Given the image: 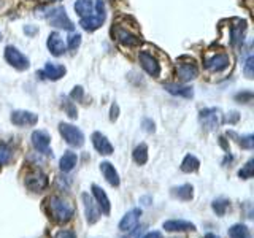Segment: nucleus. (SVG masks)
I'll return each mask as SVG.
<instances>
[{"label": "nucleus", "instance_id": "obj_32", "mask_svg": "<svg viewBox=\"0 0 254 238\" xmlns=\"http://www.w3.org/2000/svg\"><path fill=\"white\" fill-rule=\"evenodd\" d=\"M11 159V149L5 143H0V165H5Z\"/></svg>", "mask_w": 254, "mask_h": 238}, {"label": "nucleus", "instance_id": "obj_7", "mask_svg": "<svg viewBox=\"0 0 254 238\" xmlns=\"http://www.w3.org/2000/svg\"><path fill=\"white\" fill-rule=\"evenodd\" d=\"M198 121L206 130H216L221 124V111L218 108H205L198 115Z\"/></svg>", "mask_w": 254, "mask_h": 238}, {"label": "nucleus", "instance_id": "obj_4", "mask_svg": "<svg viewBox=\"0 0 254 238\" xmlns=\"http://www.w3.org/2000/svg\"><path fill=\"white\" fill-rule=\"evenodd\" d=\"M59 132L64 137V140H65L70 146L79 148V146L84 145V135H83L81 130L78 129V127L67 124V122H61L59 124Z\"/></svg>", "mask_w": 254, "mask_h": 238}, {"label": "nucleus", "instance_id": "obj_49", "mask_svg": "<svg viewBox=\"0 0 254 238\" xmlns=\"http://www.w3.org/2000/svg\"><path fill=\"white\" fill-rule=\"evenodd\" d=\"M0 40H2V34H0Z\"/></svg>", "mask_w": 254, "mask_h": 238}, {"label": "nucleus", "instance_id": "obj_8", "mask_svg": "<svg viewBox=\"0 0 254 238\" xmlns=\"http://www.w3.org/2000/svg\"><path fill=\"white\" fill-rule=\"evenodd\" d=\"M203 63H205V68L208 71H213V73H221V71L229 68L230 58L226 53H218V54L211 56V58H206Z\"/></svg>", "mask_w": 254, "mask_h": 238}, {"label": "nucleus", "instance_id": "obj_22", "mask_svg": "<svg viewBox=\"0 0 254 238\" xmlns=\"http://www.w3.org/2000/svg\"><path fill=\"white\" fill-rule=\"evenodd\" d=\"M100 172L103 175V178L108 181V184H111L113 187H118L119 184H121V179H119V175H118L116 169L113 167V164L102 162L100 164Z\"/></svg>", "mask_w": 254, "mask_h": 238}, {"label": "nucleus", "instance_id": "obj_33", "mask_svg": "<svg viewBox=\"0 0 254 238\" xmlns=\"http://www.w3.org/2000/svg\"><path fill=\"white\" fill-rule=\"evenodd\" d=\"M79 45H81V35L76 34V32H71L68 35V48L70 50H76Z\"/></svg>", "mask_w": 254, "mask_h": 238}, {"label": "nucleus", "instance_id": "obj_24", "mask_svg": "<svg viewBox=\"0 0 254 238\" xmlns=\"http://www.w3.org/2000/svg\"><path fill=\"white\" fill-rule=\"evenodd\" d=\"M172 195L175 198H180V200H190L194 197V187L190 184H181L178 187L172 189Z\"/></svg>", "mask_w": 254, "mask_h": 238}, {"label": "nucleus", "instance_id": "obj_46", "mask_svg": "<svg viewBox=\"0 0 254 238\" xmlns=\"http://www.w3.org/2000/svg\"><path fill=\"white\" fill-rule=\"evenodd\" d=\"M203 238H219V237H218V235H214V234H206Z\"/></svg>", "mask_w": 254, "mask_h": 238}, {"label": "nucleus", "instance_id": "obj_30", "mask_svg": "<svg viewBox=\"0 0 254 238\" xmlns=\"http://www.w3.org/2000/svg\"><path fill=\"white\" fill-rule=\"evenodd\" d=\"M229 206H230V202L226 200V198H218V200H214L211 203V208L214 213L218 214V216H224L226 211L229 210Z\"/></svg>", "mask_w": 254, "mask_h": 238}, {"label": "nucleus", "instance_id": "obj_26", "mask_svg": "<svg viewBox=\"0 0 254 238\" xmlns=\"http://www.w3.org/2000/svg\"><path fill=\"white\" fill-rule=\"evenodd\" d=\"M76 162H78L76 154H75V153H71V151H67V153L61 157V170H62V172H65V173H67V172H71V170L75 169Z\"/></svg>", "mask_w": 254, "mask_h": 238}, {"label": "nucleus", "instance_id": "obj_5", "mask_svg": "<svg viewBox=\"0 0 254 238\" xmlns=\"http://www.w3.org/2000/svg\"><path fill=\"white\" fill-rule=\"evenodd\" d=\"M113 37L116 38L118 43H121L126 48H135V46H138L141 43V38L137 34L127 30L123 26H115L113 27Z\"/></svg>", "mask_w": 254, "mask_h": 238}, {"label": "nucleus", "instance_id": "obj_16", "mask_svg": "<svg viewBox=\"0 0 254 238\" xmlns=\"http://www.w3.org/2000/svg\"><path fill=\"white\" fill-rule=\"evenodd\" d=\"M198 75V68L194 62H186V63H180L177 67V78L183 83H188L190 79L197 78Z\"/></svg>", "mask_w": 254, "mask_h": 238}, {"label": "nucleus", "instance_id": "obj_25", "mask_svg": "<svg viewBox=\"0 0 254 238\" xmlns=\"http://www.w3.org/2000/svg\"><path fill=\"white\" fill-rule=\"evenodd\" d=\"M198 167H200V161L192 156V154H188L185 159H183L181 162V172L185 173H195L198 170Z\"/></svg>", "mask_w": 254, "mask_h": 238}, {"label": "nucleus", "instance_id": "obj_41", "mask_svg": "<svg viewBox=\"0 0 254 238\" xmlns=\"http://www.w3.org/2000/svg\"><path fill=\"white\" fill-rule=\"evenodd\" d=\"M238 119H240V115H238L237 111H230V113H227L224 122H227V124H235V122H238Z\"/></svg>", "mask_w": 254, "mask_h": 238}, {"label": "nucleus", "instance_id": "obj_20", "mask_svg": "<svg viewBox=\"0 0 254 238\" xmlns=\"http://www.w3.org/2000/svg\"><path fill=\"white\" fill-rule=\"evenodd\" d=\"M92 145L103 156H110L111 153H113V145H111V143L108 141V138L100 132L92 133Z\"/></svg>", "mask_w": 254, "mask_h": 238}, {"label": "nucleus", "instance_id": "obj_40", "mask_svg": "<svg viewBox=\"0 0 254 238\" xmlns=\"http://www.w3.org/2000/svg\"><path fill=\"white\" fill-rule=\"evenodd\" d=\"M143 229H145V226H140V227H137V226H135L133 229H130L129 232H127V234H129V235H127V237H124V238H138V237H140V234L143 232Z\"/></svg>", "mask_w": 254, "mask_h": 238}, {"label": "nucleus", "instance_id": "obj_29", "mask_svg": "<svg viewBox=\"0 0 254 238\" xmlns=\"http://www.w3.org/2000/svg\"><path fill=\"white\" fill-rule=\"evenodd\" d=\"M133 161L135 164L138 165H143L148 162V146L145 145V143H141V145H138L137 148L133 149Z\"/></svg>", "mask_w": 254, "mask_h": 238}, {"label": "nucleus", "instance_id": "obj_38", "mask_svg": "<svg viewBox=\"0 0 254 238\" xmlns=\"http://www.w3.org/2000/svg\"><path fill=\"white\" fill-rule=\"evenodd\" d=\"M14 6V0H0V13L10 11Z\"/></svg>", "mask_w": 254, "mask_h": 238}, {"label": "nucleus", "instance_id": "obj_27", "mask_svg": "<svg viewBox=\"0 0 254 238\" xmlns=\"http://www.w3.org/2000/svg\"><path fill=\"white\" fill-rule=\"evenodd\" d=\"M94 10V5H92V0H76L75 3V11L78 16L81 18H86V16H91Z\"/></svg>", "mask_w": 254, "mask_h": 238}, {"label": "nucleus", "instance_id": "obj_34", "mask_svg": "<svg viewBox=\"0 0 254 238\" xmlns=\"http://www.w3.org/2000/svg\"><path fill=\"white\" fill-rule=\"evenodd\" d=\"M238 143H240V146L245 148V149H253V146H254V137H253V135L240 137V138H238Z\"/></svg>", "mask_w": 254, "mask_h": 238}, {"label": "nucleus", "instance_id": "obj_37", "mask_svg": "<svg viewBox=\"0 0 254 238\" xmlns=\"http://www.w3.org/2000/svg\"><path fill=\"white\" fill-rule=\"evenodd\" d=\"M70 97L73 99V100H76V102H81V100L84 99V91H83V87H81V86H76L75 89L71 91Z\"/></svg>", "mask_w": 254, "mask_h": 238}, {"label": "nucleus", "instance_id": "obj_42", "mask_svg": "<svg viewBox=\"0 0 254 238\" xmlns=\"http://www.w3.org/2000/svg\"><path fill=\"white\" fill-rule=\"evenodd\" d=\"M235 99H237V100H242L243 103H246V102H251V99H253V94H251V92L237 94V95H235ZM242 102H240V103H242Z\"/></svg>", "mask_w": 254, "mask_h": 238}, {"label": "nucleus", "instance_id": "obj_36", "mask_svg": "<svg viewBox=\"0 0 254 238\" xmlns=\"http://www.w3.org/2000/svg\"><path fill=\"white\" fill-rule=\"evenodd\" d=\"M253 68H254V58H253V56H250L248 60H246V63H245V75H246V78H253L254 76Z\"/></svg>", "mask_w": 254, "mask_h": 238}, {"label": "nucleus", "instance_id": "obj_1", "mask_svg": "<svg viewBox=\"0 0 254 238\" xmlns=\"http://www.w3.org/2000/svg\"><path fill=\"white\" fill-rule=\"evenodd\" d=\"M45 211L54 222H58V224H65V222H68L71 218H73L75 206L59 195H51L45 200Z\"/></svg>", "mask_w": 254, "mask_h": 238}, {"label": "nucleus", "instance_id": "obj_18", "mask_svg": "<svg viewBox=\"0 0 254 238\" xmlns=\"http://www.w3.org/2000/svg\"><path fill=\"white\" fill-rule=\"evenodd\" d=\"M141 216V210L140 208H133L130 211H127L123 219L119 221V230H123V232H129L130 229H133L137 226V222Z\"/></svg>", "mask_w": 254, "mask_h": 238}, {"label": "nucleus", "instance_id": "obj_12", "mask_svg": "<svg viewBox=\"0 0 254 238\" xmlns=\"http://www.w3.org/2000/svg\"><path fill=\"white\" fill-rule=\"evenodd\" d=\"M81 200H83V205H84V213H86V219L89 224H95L99 219H100V210L95 206V202H94V198L84 192L81 195Z\"/></svg>", "mask_w": 254, "mask_h": 238}, {"label": "nucleus", "instance_id": "obj_15", "mask_svg": "<svg viewBox=\"0 0 254 238\" xmlns=\"http://www.w3.org/2000/svg\"><path fill=\"white\" fill-rule=\"evenodd\" d=\"M246 32V21L243 19H232V26H230V43L232 46L242 45Z\"/></svg>", "mask_w": 254, "mask_h": 238}, {"label": "nucleus", "instance_id": "obj_21", "mask_svg": "<svg viewBox=\"0 0 254 238\" xmlns=\"http://www.w3.org/2000/svg\"><path fill=\"white\" fill-rule=\"evenodd\" d=\"M46 45H48V50H50V53L53 56H56V58H59V56H62L64 53H65V43H64L62 37L58 34V32H53V34H50Z\"/></svg>", "mask_w": 254, "mask_h": 238}, {"label": "nucleus", "instance_id": "obj_11", "mask_svg": "<svg viewBox=\"0 0 254 238\" xmlns=\"http://www.w3.org/2000/svg\"><path fill=\"white\" fill-rule=\"evenodd\" d=\"M11 122L19 127L35 125L38 122V115L32 113V111H26V110H16L11 113Z\"/></svg>", "mask_w": 254, "mask_h": 238}, {"label": "nucleus", "instance_id": "obj_43", "mask_svg": "<svg viewBox=\"0 0 254 238\" xmlns=\"http://www.w3.org/2000/svg\"><path fill=\"white\" fill-rule=\"evenodd\" d=\"M143 127H145V130L149 132V133H153L156 130L154 129V122L151 121V119H145V121H143Z\"/></svg>", "mask_w": 254, "mask_h": 238}, {"label": "nucleus", "instance_id": "obj_10", "mask_svg": "<svg viewBox=\"0 0 254 238\" xmlns=\"http://www.w3.org/2000/svg\"><path fill=\"white\" fill-rule=\"evenodd\" d=\"M138 62H140L141 68L145 70L149 76L157 78L159 75H161V63L157 62V59L153 54H149L146 51H141L138 54Z\"/></svg>", "mask_w": 254, "mask_h": 238}, {"label": "nucleus", "instance_id": "obj_35", "mask_svg": "<svg viewBox=\"0 0 254 238\" xmlns=\"http://www.w3.org/2000/svg\"><path fill=\"white\" fill-rule=\"evenodd\" d=\"M64 108H65V111H67V115L71 118V119H76V116H78V113H76V107L73 105L71 102H68L67 99H64Z\"/></svg>", "mask_w": 254, "mask_h": 238}, {"label": "nucleus", "instance_id": "obj_28", "mask_svg": "<svg viewBox=\"0 0 254 238\" xmlns=\"http://www.w3.org/2000/svg\"><path fill=\"white\" fill-rule=\"evenodd\" d=\"M229 237L230 238H253L250 229L245 224H235L229 229Z\"/></svg>", "mask_w": 254, "mask_h": 238}, {"label": "nucleus", "instance_id": "obj_44", "mask_svg": "<svg viewBox=\"0 0 254 238\" xmlns=\"http://www.w3.org/2000/svg\"><path fill=\"white\" fill-rule=\"evenodd\" d=\"M118 113H119V107L116 105V103H113V105H111V111H110V119H111V121H116Z\"/></svg>", "mask_w": 254, "mask_h": 238}, {"label": "nucleus", "instance_id": "obj_2", "mask_svg": "<svg viewBox=\"0 0 254 238\" xmlns=\"http://www.w3.org/2000/svg\"><path fill=\"white\" fill-rule=\"evenodd\" d=\"M105 19H107L105 3H103V0H97V2H95V14L81 18L79 26L87 32H94V30H97L103 22H105Z\"/></svg>", "mask_w": 254, "mask_h": 238}, {"label": "nucleus", "instance_id": "obj_45", "mask_svg": "<svg viewBox=\"0 0 254 238\" xmlns=\"http://www.w3.org/2000/svg\"><path fill=\"white\" fill-rule=\"evenodd\" d=\"M143 238H162V235H161V232H149Z\"/></svg>", "mask_w": 254, "mask_h": 238}, {"label": "nucleus", "instance_id": "obj_47", "mask_svg": "<svg viewBox=\"0 0 254 238\" xmlns=\"http://www.w3.org/2000/svg\"><path fill=\"white\" fill-rule=\"evenodd\" d=\"M24 30H26L27 34H34V32H35V29H32V27H26V29H24Z\"/></svg>", "mask_w": 254, "mask_h": 238}, {"label": "nucleus", "instance_id": "obj_9", "mask_svg": "<svg viewBox=\"0 0 254 238\" xmlns=\"http://www.w3.org/2000/svg\"><path fill=\"white\" fill-rule=\"evenodd\" d=\"M24 184L27 189H30L32 192H42L43 189L48 187V177L42 172H30L26 175V179H24Z\"/></svg>", "mask_w": 254, "mask_h": 238}, {"label": "nucleus", "instance_id": "obj_3", "mask_svg": "<svg viewBox=\"0 0 254 238\" xmlns=\"http://www.w3.org/2000/svg\"><path fill=\"white\" fill-rule=\"evenodd\" d=\"M43 18H46V21L51 24V26L58 27V29H67L71 30L73 29V24L68 19V16L65 13L62 6H56L51 8V10H45V13H42Z\"/></svg>", "mask_w": 254, "mask_h": 238}, {"label": "nucleus", "instance_id": "obj_6", "mask_svg": "<svg viewBox=\"0 0 254 238\" xmlns=\"http://www.w3.org/2000/svg\"><path fill=\"white\" fill-rule=\"evenodd\" d=\"M5 59L16 70H27L29 65H30L29 59L18 50V48H14V46H6L5 48Z\"/></svg>", "mask_w": 254, "mask_h": 238}, {"label": "nucleus", "instance_id": "obj_39", "mask_svg": "<svg viewBox=\"0 0 254 238\" xmlns=\"http://www.w3.org/2000/svg\"><path fill=\"white\" fill-rule=\"evenodd\" d=\"M54 238H76V234L73 230H59V232L54 235Z\"/></svg>", "mask_w": 254, "mask_h": 238}, {"label": "nucleus", "instance_id": "obj_17", "mask_svg": "<svg viewBox=\"0 0 254 238\" xmlns=\"http://www.w3.org/2000/svg\"><path fill=\"white\" fill-rule=\"evenodd\" d=\"M64 75H65V67L59 65V63H53V62H48L45 68L40 71V76L51 79V81H58Z\"/></svg>", "mask_w": 254, "mask_h": 238}, {"label": "nucleus", "instance_id": "obj_23", "mask_svg": "<svg viewBox=\"0 0 254 238\" xmlns=\"http://www.w3.org/2000/svg\"><path fill=\"white\" fill-rule=\"evenodd\" d=\"M164 89L167 92H170L173 95H178V97H185V99H190L194 95L192 87L189 86H181V84H173V83H167L164 84Z\"/></svg>", "mask_w": 254, "mask_h": 238}, {"label": "nucleus", "instance_id": "obj_13", "mask_svg": "<svg viewBox=\"0 0 254 238\" xmlns=\"http://www.w3.org/2000/svg\"><path fill=\"white\" fill-rule=\"evenodd\" d=\"M32 145L38 151V153L43 154H51L50 149V135L45 130H35L32 133Z\"/></svg>", "mask_w": 254, "mask_h": 238}, {"label": "nucleus", "instance_id": "obj_48", "mask_svg": "<svg viewBox=\"0 0 254 238\" xmlns=\"http://www.w3.org/2000/svg\"><path fill=\"white\" fill-rule=\"evenodd\" d=\"M51 2H58V0H51Z\"/></svg>", "mask_w": 254, "mask_h": 238}, {"label": "nucleus", "instance_id": "obj_14", "mask_svg": "<svg viewBox=\"0 0 254 238\" xmlns=\"http://www.w3.org/2000/svg\"><path fill=\"white\" fill-rule=\"evenodd\" d=\"M91 189H92V195L95 198V202H97V206H99L100 213L107 214V216H108L110 211H111V203H110V198H108L107 192L100 186H97V184H92Z\"/></svg>", "mask_w": 254, "mask_h": 238}, {"label": "nucleus", "instance_id": "obj_31", "mask_svg": "<svg viewBox=\"0 0 254 238\" xmlns=\"http://www.w3.org/2000/svg\"><path fill=\"white\" fill-rule=\"evenodd\" d=\"M253 170H254V161L251 159V161L246 162V165L240 172H238V177L243 178V179H250V178H253Z\"/></svg>", "mask_w": 254, "mask_h": 238}, {"label": "nucleus", "instance_id": "obj_19", "mask_svg": "<svg viewBox=\"0 0 254 238\" xmlns=\"http://www.w3.org/2000/svg\"><path fill=\"white\" fill-rule=\"evenodd\" d=\"M167 232H194L195 230V226L192 222L189 221H183V219H170V221H165L164 226H162Z\"/></svg>", "mask_w": 254, "mask_h": 238}]
</instances>
